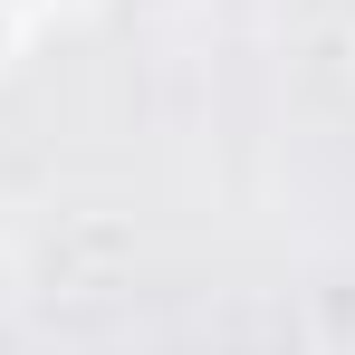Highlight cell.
I'll list each match as a JSON object with an SVG mask.
<instances>
[{
    "mask_svg": "<svg viewBox=\"0 0 355 355\" xmlns=\"http://www.w3.org/2000/svg\"><path fill=\"white\" fill-rule=\"evenodd\" d=\"M135 10H192V0H135Z\"/></svg>",
    "mask_w": 355,
    "mask_h": 355,
    "instance_id": "cell-2",
    "label": "cell"
},
{
    "mask_svg": "<svg viewBox=\"0 0 355 355\" xmlns=\"http://www.w3.org/2000/svg\"><path fill=\"white\" fill-rule=\"evenodd\" d=\"M10 10H19V19H29V10H39V0H10Z\"/></svg>",
    "mask_w": 355,
    "mask_h": 355,
    "instance_id": "cell-4",
    "label": "cell"
},
{
    "mask_svg": "<svg viewBox=\"0 0 355 355\" xmlns=\"http://www.w3.org/2000/svg\"><path fill=\"white\" fill-rule=\"evenodd\" d=\"M0 307H10V250H0Z\"/></svg>",
    "mask_w": 355,
    "mask_h": 355,
    "instance_id": "cell-3",
    "label": "cell"
},
{
    "mask_svg": "<svg viewBox=\"0 0 355 355\" xmlns=\"http://www.w3.org/2000/svg\"><path fill=\"white\" fill-rule=\"evenodd\" d=\"M19 29H29V19H19V10H10V0H0V67L19 58Z\"/></svg>",
    "mask_w": 355,
    "mask_h": 355,
    "instance_id": "cell-1",
    "label": "cell"
}]
</instances>
